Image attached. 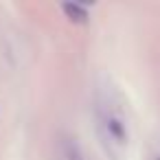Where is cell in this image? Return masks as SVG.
<instances>
[{"instance_id": "cell-2", "label": "cell", "mask_w": 160, "mask_h": 160, "mask_svg": "<svg viewBox=\"0 0 160 160\" xmlns=\"http://www.w3.org/2000/svg\"><path fill=\"white\" fill-rule=\"evenodd\" d=\"M68 160H83V156L79 153V149L75 145H68Z\"/></svg>"}, {"instance_id": "cell-1", "label": "cell", "mask_w": 160, "mask_h": 160, "mask_svg": "<svg viewBox=\"0 0 160 160\" xmlns=\"http://www.w3.org/2000/svg\"><path fill=\"white\" fill-rule=\"evenodd\" d=\"M62 11L66 13V18L75 24H86L88 22V9L81 7V5H75V2H66L62 5Z\"/></svg>"}]
</instances>
